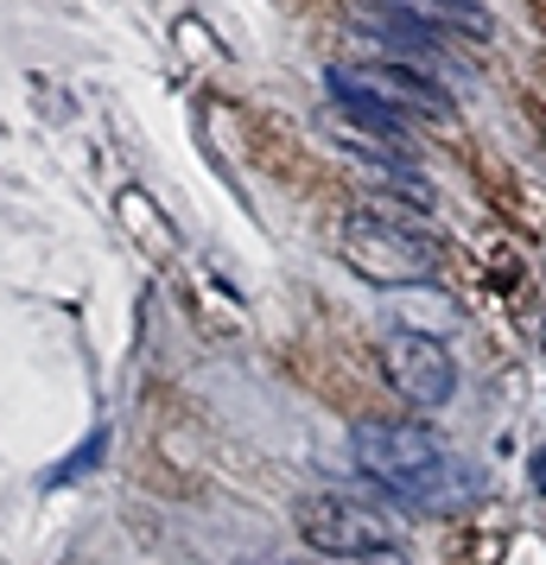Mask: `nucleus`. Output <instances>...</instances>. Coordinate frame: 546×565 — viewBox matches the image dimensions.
Listing matches in <instances>:
<instances>
[{
	"instance_id": "nucleus-3",
	"label": "nucleus",
	"mask_w": 546,
	"mask_h": 565,
	"mask_svg": "<svg viewBox=\"0 0 546 565\" xmlns=\"http://www.w3.org/2000/svg\"><path fill=\"white\" fill-rule=\"evenodd\" d=\"M343 260L375 286H414V280H432V242L414 235L407 223H394V216H350L343 223Z\"/></svg>"
},
{
	"instance_id": "nucleus-7",
	"label": "nucleus",
	"mask_w": 546,
	"mask_h": 565,
	"mask_svg": "<svg viewBox=\"0 0 546 565\" xmlns=\"http://www.w3.org/2000/svg\"><path fill=\"white\" fill-rule=\"evenodd\" d=\"M103 451H108V433L83 438V451H77V458H71V463H57V470H52V483H71V477H83V470H89V463L103 458Z\"/></svg>"
},
{
	"instance_id": "nucleus-6",
	"label": "nucleus",
	"mask_w": 546,
	"mask_h": 565,
	"mask_svg": "<svg viewBox=\"0 0 546 565\" xmlns=\"http://www.w3.org/2000/svg\"><path fill=\"white\" fill-rule=\"evenodd\" d=\"M331 96H338V108L350 115V121H363V128L388 134V140H400V134H407V115H400V108H388L375 89H363V83L350 77V64H338V71H331Z\"/></svg>"
},
{
	"instance_id": "nucleus-8",
	"label": "nucleus",
	"mask_w": 546,
	"mask_h": 565,
	"mask_svg": "<svg viewBox=\"0 0 546 565\" xmlns=\"http://www.w3.org/2000/svg\"><path fill=\"white\" fill-rule=\"evenodd\" d=\"M534 489L546 495V445H540V458H534Z\"/></svg>"
},
{
	"instance_id": "nucleus-5",
	"label": "nucleus",
	"mask_w": 546,
	"mask_h": 565,
	"mask_svg": "<svg viewBox=\"0 0 546 565\" xmlns=\"http://www.w3.org/2000/svg\"><path fill=\"white\" fill-rule=\"evenodd\" d=\"M350 77L363 83V89H375L388 108H400L407 121H414V115H426V121L451 115V96H445L426 71H407V64H350Z\"/></svg>"
},
{
	"instance_id": "nucleus-9",
	"label": "nucleus",
	"mask_w": 546,
	"mask_h": 565,
	"mask_svg": "<svg viewBox=\"0 0 546 565\" xmlns=\"http://www.w3.org/2000/svg\"><path fill=\"white\" fill-rule=\"evenodd\" d=\"M458 7H470V0H458Z\"/></svg>"
},
{
	"instance_id": "nucleus-2",
	"label": "nucleus",
	"mask_w": 546,
	"mask_h": 565,
	"mask_svg": "<svg viewBox=\"0 0 546 565\" xmlns=\"http://www.w3.org/2000/svg\"><path fill=\"white\" fill-rule=\"evenodd\" d=\"M299 540L343 565H400V534L382 509L356 495H312L299 502Z\"/></svg>"
},
{
	"instance_id": "nucleus-4",
	"label": "nucleus",
	"mask_w": 546,
	"mask_h": 565,
	"mask_svg": "<svg viewBox=\"0 0 546 565\" xmlns=\"http://www.w3.org/2000/svg\"><path fill=\"white\" fill-rule=\"evenodd\" d=\"M382 369H388V387L414 407H445L451 387H458V362L432 331H388Z\"/></svg>"
},
{
	"instance_id": "nucleus-1",
	"label": "nucleus",
	"mask_w": 546,
	"mask_h": 565,
	"mask_svg": "<svg viewBox=\"0 0 546 565\" xmlns=\"http://www.w3.org/2000/svg\"><path fill=\"white\" fill-rule=\"evenodd\" d=\"M356 463L382 489H394L400 502L432 509V514L464 509L470 489H477V470L432 426H414V419H368V426H356Z\"/></svg>"
}]
</instances>
